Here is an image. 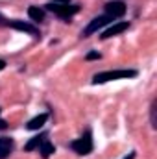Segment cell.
<instances>
[{
    "label": "cell",
    "instance_id": "10",
    "mask_svg": "<svg viewBox=\"0 0 157 159\" xmlns=\"http://www.w3.org/2000/svg\"><path fill=\"white\" fill-rule=\"evenodd\" d=\"M46 137H48V133H39V135L32 137V139H30V141H28V143L24 144V150H26V152H34L35 148H39L41 143H43V141H44Z\"/></svg>",
    "mask_w": 157,
    "mask_h": 159
},
{
    "label": "cell",
    "instance_id": "19",
    "mask_svg": "<svg viewBox=\"0 0 157 159\" xmlns=\"http://www.w3.org/2000/svg\"><path fill=\"white\" fill-rule=\"evenodd\" d=\"M6 128H7V124H6V122H4V120L0 119V129H6Z\"/></svg>",
    "mask_w": 157,
    "mask_h": 159
},
{
    "label": "cell",
    "instance_id": "7",
    "mask_svg": "<svg viewBox=\"0 0 157 159\" xmlns=\"http://www.w3.org/2000/svg\"><path fill=\"white\" fill-rule=\"evenodd\" d=\"M104 9H105V13L111 15L113 19H118V17H122V15L126 13V4L120 2V0H113V2H107V4L104 6Z\"/></svg>",
    "mask_w": 157,
    "mask_h": 159
},
{
    "label": "cell",
    "instance_id": "16",
    "mask_svg": "<svg viewBox=\"0 0 157 159\" xmlns=\"http://www.w3.org/2000/svg\"><path fill=\"white\" fill-rule=\"evenodd\" d=\"M50 2H54V4H70L72 0H50Z\"/></svg>",
    "mask_w": 157,
    "mask_h": 159
},
{
    "label": "cell",
    "instance_id": "11",
    "mask_svg": "<svg viewBox=\"0 0 157 159\" xmlns=\"http://www.w3.org/2000/svg\"><path fill=\"white\" fill-rule=\"evenodd\" d=\"M28 17L34 20V22H43L44 20V9L39 6H30L28 7Z\"/></svg>",
    "mask_w": 157,
    "mask_h": 159
},
{
    "label": "cell",
    "instance_id": "6",
    "mask_svg": "<svg viewBox=\"0 0 157 159\" xmlns=\"http://www.w3.org/2000/svg\"><path fill=\"white\" fill-rule=\"evenodd\" d=\"M126 30H129V22H128V20H120V22H115V24H111L107 30H104V32H102L100 39H109V37L120 35V34H122V32H126Z\"/></svg>",
    "mask_w": 157,
    "mask_h": 159
},
{
    "label": "cell",
    "instance_id": "2",
    "mask_svg": "<svg viewBox=\"0 0 157 159\" xmlns=\"http://www.w3.org/2000/svg\"><path fill=\"white\" fill-rule=\"evenodd\" d=\"M139 72L133 69H122V70H105V72H98L92 83H105V81H115V80H128V78H135Z\"/></svg>",
    "mask_w": 157,
    "mask_h": 159
},
{
    "label": "cell",
    "instance_id": "1",
    "mask_svg": "<svg viewBox=\"0 0 157 159\" xmlns=\"http://www.w3.org/2000/svg\"><path fill=\"white\" fill-rule=\"evenodd\" d=\"M44 9L46 11H52L54 15H57L59 19H63V20H70V17H74L76 13H79V9H81V6L79 4H54V2H48L46 6H44Z\"/></svg>",
    "mask_w": 157,
    "mask_h": 159
},
{
    "label": "cell",
    "instance_id": "17",
    "mask_svg": "<svg viewBox=\"0 0 157 159\" xmlns=\"http://www.w3.org/2000/svg\"><path fill=\"white\" fill-rule=\"evenodd\" d=\"M135 156H137V154H135V152H129V154H128V156H126V157H122V159H135Z\"/></svg>",
    "mask_w": 157,
    "mask_h": 159
},
{
    "label": "cell",
    "instance_id": "5",
    "mask_svg": "<svg viewBox=\"0 0 157 159\" xmlns=\"http://www.w3.org/2000/svg\"><path fill=\"white\" fill-rule=\"evenodd\" d=\"M7 26L13 28V30H19V32H24V34H30L32 37L39 39L41 32L37 26H34L32 22H24V20H7Z\"/></svg>",
    "mask_w": 157,
    "mask_h": 159
},
{
    "label": "cell",
    "instance_id": "3",
    "mask_svg": "<svg viewBox=\"0 0 157 159\" xmlns=\"http://www.w3.org/2000/svg\"><path fill=\"white\" fill-rule=\"evenodd\" d=\"M70 148H72L78 156H89V154L92 152V148H94L91 129H85L83 135H81L79 139H74V141L70 143Z\"/></svg>",
    "mask_w": 157,
    "mask_h": 159
},
{
    "label": "cell",
    "instance_id": "15",
    "mask_svg": "<svg viewBox=\"0 0 157 159\" xmlns=\"http://www.w3.org/2000/svg\"><path fill=\"white\" fill-rule=\"evenodd\" d=\"M0 26H7V19L0 13Z\"/></svg>",
    "mask_w": 157,
    "mask_h": 159
},
{
    "label": "cell",
    "instance_id": "14",
    "mask_svg": "<svg viewBox=\"0 0 157 159\" xmlns=\"http://www.w3.org/2000/svg\"><path fill=\"white\" fill-rule=\"evenodd\" d=\"M100 57H102V54H100V52H96V50H92V52H89V54L85 56V59H87V61H92V59H100Z\"/></svg>",
    "mask_w": 157,
    "mask_h": 159
},
{
    "label": "cell",
    "instance_id": "13",
    "mask_svg": "<svg viewBox=\"0 0 157 159\" xmlns=\"http://www.w3.org/2000/svg\"><path fill=\"white\" fill-rule=\"evenodd\" d=\"M155 111H157V100H154V102H152V107H150V119H152V128H157Z\"/></svg>",
    "mask_w": 157,
    "mask_h": 159
},
{
    "label": "cell",
    "instance_id": "8",
    "mask_svg": "<svg viewBox=\"0 0 157 159\" xmlns=\"http://www.w3.org/2000/svg\"><path fill=\"white\" fill-rule=\"evenodd\" d=\"M15 148V141L11 137H0V159H7Z\"/></svg>",
    "mask_w": 157,
    "mask_h": 159
},
{
    "label": "cell",
    "instance_id": "12",
    "mask_svg": "<svg viewBox=\"0 0 157 159\" xmlns=\"http://www.w3.org/2000/svg\"><path fill=\"white\" fill-rule=\"evenodd\" d=\"M39 152H41V156H43V159H48L52 154H56V146H54L48 139H44L39 146Z\"/></svg>",
    "mask_w": 157,
    "mask_h": 159
},
{
    "label": "cell",
    "instance_id": "18",
    "mask_svg": "<svg viewBox=\"0 0 157 159\" xmlns=\"http://www.w3.org/2000/svg\"><path fill=\"white\" fill-rule=\"evenodd\" d=\"M4 69H6V61H4V59H0V72H2Z\"/></svg>",
    "mask_w": 157,
    "mask_h": 159
},
{
    "label": "cell",
    "instance_id": "4",
    "mask_svg": "<svg viewBox=\"0 0 157 159\" xmlns=\"http://www.w3.org/2000/svg\"><path fill=\"white\" fill-rule=\"evenodd\" d=\"M113 17L111 15H100V17H94L87 26H85V30L81 32V37H91L92 34H96L98 30H102V28H105V26H109V24H113Z\"/></svg>",
    "mask_w": 157,
    "mask_h": 159
},
{
    "label": "cell",
    "instance_id": "9",
    "mask_svg": "<svg viewBox=\"0 0 157 159\" xmlns=\"http://www.w3.org/2000/svg\"><path fill=\"white\" fill-rule=\"evenodd\" d=\"M46 120H48V113H41V115L34 117V119H32L30 122H28V124H26V129H30V131L41 129V128L46 124Z\"/></svg>",
    "mask_w": 157,
    "mask_h": 159
}]
</instances>
